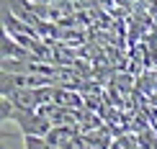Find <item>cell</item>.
<instances>
[{"label":"cell","instance_id":"cell-3","mask_svg":"<svg viewBox=\"0 0 157 149\" xmlns=\"http://www.w3.org/2000/svg\"><path fill=\"white\" fill-rule=\"evenodd\" d=\"M47 139L54 149H80L82 144V134L77 129H52Z\"/></svg>","mask_w":157,"mask_h":149},{"label":"cell","instance_id":"cell-2","mask_svg":"<svg viewBox=\"0 0 157 149\" xmlns=\"http://www.w3.org/2000/svg\"><path fill=\"white\" fill-rule=\"evenodd\" d=\"M5 88H57V80L49 75H3V82H0V90Z\"/></svg>","mask_w":157,"mask_h":149},{"label":"cell","instance_id":"cell-1","mask_svg":"<svg viewBox=\"0 0 157 149\" xmlns=\"http://www.w3.org/2000/svg\"><path fill=\"white\" fill-rule=\"evenodd\" d=\"M0 108H3V111H0V118H3L5 124L13 121L23 136H49V131L54 129L39 111H23V108L10 106L8 100L0 103Z\"/></svg>","mask_w":157,"mask_h":149},{"label":"cell","instance_id":"cell-4","mask_svg":"<svg viewBox=\"0 0 157 149\" xmlns=\"http://www.w3.org/2000/svg\"><path fill=\"white\" fill-rule=\"evenodd\" d=\"M23 149H54L47 136H23Z\"/></svg>","mask_w":157,"mask_h":149}]
</instances>
